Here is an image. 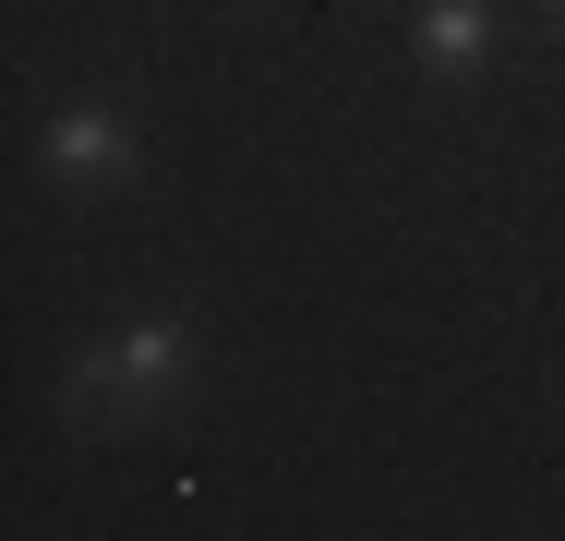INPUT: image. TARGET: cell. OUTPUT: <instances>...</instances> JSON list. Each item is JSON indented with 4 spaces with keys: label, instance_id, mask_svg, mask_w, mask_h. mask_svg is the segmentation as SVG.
Here are the masks:
<instances>
[{
    "label": "cell",
    "instance_id": "cell-1",
    "mask_svg": "<svg viewBox=\"0 0 565 541\" xmlns=\"http://www.w3.org/2000/svg\"><path fill=\"white\" fill-rule=\"evenodd\" d=\"M193 397V314L169 301V314L120 325L109 349H85L73 373H61V422L73 433H132V422H169Z\"/></svg>",
    "mask_w": 565,
    "mask_h": 541
},
{
    "label": "cell",
    "instance_id": "cell-2",
    "mask_svg": "<svg viewBox=\"0 0 565 541\" xmlns=\"http://www.w3.org/2000/svg\"><path fill=\"white\" fill-rule=\"evenodd\" d=\"M36 169H49L73 205H109V193H132V120H120L109 97H61L49 132H36Z\"/></svg>",
    "mask_w": 565,
    "mask_h": 541
},
{
    "label": "cell",
    "instance_id": "cell-3",
    "mask_svg": "<svg viewBox=\"0 0 565 541\" xmlns=\"http://www.w3.org/2000/svg\"><path fill=\"white\" fill-rule=\"evenodd\" d=\"M409 49H422L434 85L469 97V85L493 73V0H422V12H409Z\"/></svg>",
    "mask_w": 565,
    "mask_h": 541
},
{
    "label": "cell",
    "instance_id": "cell-4",
    "mask_svg": "<svg viewBox=\"0 0 565 541\" xmlns=\"http://www.w3.org/2000/svg\"><path fill=\"white\" fill-rule=\"evenodd\" d=\"M542 12H554V36H565V0H542Z\"/></svg>",
    "mask_w": 565,
    "mask_h": 541
}]
</instances>
